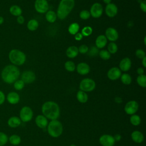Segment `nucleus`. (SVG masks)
Instances as JSON below:
<instances>
[{
	"instance_id": "22",
	"label": "nucleus",
	"mask_w": 146,
	"mask_h": 146,
	"mask_svg": "<svg viewBox=\"0 0 146 146\" xmlns=\"http://www.w3.org/2000/svg\"><path fill=\"white\" fill-rule=\"evenodd\" d=\"M66 54L69 58H74L79 54L78 48L75 46H71L67 48Z\"/></svg>"
},
{
	"instance_id": "10",
	"label": "nucleus",
	"mask_w": 146,
	"mask_h": 146,
	"mask_svg": "<svg viewBox=\"0 0 146 146\" xmlns=\"http://www.w3.org/2000/svg\"><path fill=\"white\" fill-rule=\"evenodd\" d=\"M139 109V104L135 100H130L124 106V111L128 115H133Z\"/></svg>"
},
{
	"instance_id": "1",
	"label": "nucleus",
	"mask_w": 146,
	"mask_h": 146,
	"mask_svg": "<svg viewBox=\"0 0 146 146\" xmlns=\"http://www.w3.org/2000/svg\"><path fill=\"white\" fill-rule=\"evenodd\" d=\"M20 74L19 69L17 66L13 64H9L2 69L1 76L2 80L6 83L12 84L18 79Z\"/></svg>"
},
{
	"instance_id": "9",
	"label": "nucleus",
	"mask_w": 146,
	"mask_h": 146,
	"mask_svg": "<svg viewBox=\"0 0 146 146\" xmlns=\"http://www.w3.org/2000/svg\"><path fill=\"white\" fill-rule=\"evenodd\" d=\"M103 12V7L102 5L98 2L94 3L91 7L90 13L91 17L94 18L100 17Z\"/></svg>"
},
{
	"instance_id": "54",
	"label": "nucleus",
	"mask_w": 146,
	"mask_h": 146,
	"mask_svg": "<svg viewBox=\"0 0 146 146\" xmlns=\"http://www.w3.org/2000/svg\"><path fill=\"white\" fill-rule=\"evenodd\" d=\"M70 146H76V145H75V144H71Z\"/></svg>"
},
{
	"instance_id": "46",
	"label": "nucleus",
	"mask_w": 146,
	"mask_h": 146,
	"mask_svg": "<svg viewBox=\"0 0 146 146\" xmlns=\"http://www.w3.org/2000/svg\"><path fill=\"white\" fill-rule=\"evenodd\" d=\"M83 35L81 33H77L76 34H75V36H74V38H75V39L76 40H78V41H79V40H81L82 39H83Z\"/></svg>"
},
{
	"instance_id": "38",
	"label": "nucleus",
	"mask_w": 146,
	"mask_h": 146,
	"mask_svg": "<svg viewBox=\"0 0 146 146\" xmlns=\"http://www.w3.org/2000/svg\"><path fill=\"white\" fill-rule=\"evenodd\" d=\"M99 48H98L96 46H91L90 48H88L87 54L90 56L92 57L97 55L99 54Z\"/></svg>"
},
{
	"instance_id": "45",
	"label": "nucleus",
	"mask_w": 146,
	"mask_h": 146,
	"mask_svg": "<svg viewBox=\"0 0 146 146\" xmlns=\"http://www.w3.org/2000/svg\"><path fill=\"white\" fill-rule=\"evenodd\" d=\"M5 100V95L2 91L0 90V105L2 104Z\"/></svg>"
},
{
	"instance_id": "37",
	"label": "nucleus",
	"mask_w": 146,
	"mask_h": 146,
	"mask_svg": "<svg viewBox=\"0 0 146 146\" xmlns=\"http://www.w3.org/2000/svg\"><path fill=\"white\" fill-rule=\"evenodd\" d=\"M92 33V29L90 26H85L82 30L81 34L84 36H88Z\"/></svg>"
},
{
	"instance_id": "35",
	"label": "nucleus",
	"mask_w": 146,
	"mask_h": 146,
	"mask_svg": "<svg viewBox=\"0 0 146 146\" xmlns=\"http://www.w3.org/2000/svg\"><path fill=\"white\" fill-rule=\"evenodd\" d=\"M100 57L103 60H108L111 57L110 53L106 50H102L99 52Z\"/></svg>"
},
{
	"instance_id": "18",
	"label": "nucleus",
	"mask_w": 146,
	"mask_h": 146,
	"mask_svg": "<svg viewBox=\"0 0 146 146\" xmlns=\"http://www.w3.org/2000/svg\"><path fill=\"white\" fill-rule=\"evenodd\" d=\"M36 125L40 128L44 129L48 125L47 119L43 115H38L35 119Z\"/></svg>"
},
{
	"instance_id": "14",
	"label": "nucleus",
	"mask_w": 146,
	"mask_h": 146,
	"mask_svg": "<svg viewBox=\"0 0 146 146\" xmlns=\"http://www.w3.org/2000/svg\"><path fill=\"white\" fill-rule=\"evenodd\" d=\"M121 75V70L117 67L111 68L107 72V77L111 80H116L120 78Z\"/></svg>"
},
{
	"instance_id": "41",
	"label": "nucleus",
	"mask_w": 146,
	"mask_h": 146,
	"mask_svg": "<svg viewBox=\"0 0 146 146\" xmlns=\"http://www.w3.org/2000/svg\"><path fill=\"white\" fill-rule=\"evenodd\" d=\"M88 47L86 44H82L78 47V51L80 54H86L88 51Z\"/></svg>"
},
{
	"instance_id": "23",
	"label": "nucleus",
	"mask_w": 146,
	"mask_h": 146,
	"mask_svg": "<svg viewBox=\"0 0 146 146\" xmlns=\"http://www.w3.org/2000/svg\"><path fill=\"white\" fill-rule=\"evenodd\" d=\"M21 124V120L17 116H12L10 117L7 121L8 125L11 128H17Z\"/></svg>"
},
{
	"instance_id": "19",
	"label": "nucleus",
	"mask_w": 146,
	"mask_h": 146,
	"mask_svg": "<svg viewBox=\"0 0 146 146\" xmlns=\"http://www.w3.org/2000/svg\"><path fill=\"white\" fill-rule=\"evenodd\" d=\"M7 100L11 104H16L20 100V96L16 92H10L7 95Z\"/></svg>"
},
{
	"instance_id": "52",
	"label": "nucleus",
	"mask_w": 146,
	"mask_h": 146,
	"mask_svg": "<svg viewBox=\"0 0 146 146\" xmlns=\"http://www.w3.org/2000/svg\"><path fill=\"white\" fill-rule=\"evenodd\" d=\"M111 1L112 0H103V2L104 3H105L106 4H109V3H110L111 2Z\"/></svg>"
},
{
	"instance_id": "50",
	"label": "nucleus",
	"mask_w": 146,
	"mask_h": 146,
	"mask_svg": "<svg viewBox=\"0 0 146 146\" xmlns=\"http://www.w3.org/2000/svg\"><path fill=\"white\" fill-rule=\"evenodd\" d=\"M142 65L144 67H146V56L142 59Z\"/></svg>"
},
{
	"instance_id": "6",
	"label": "nucleus",
	"mask_w": 146,
	"mask_h": 146,
	"mask_svg": "<svg viewBox=\"0 0 146 146\" xmlns=\"http://www.w3.org/2000/svg\"><path fill=\"white\" fill-rule=\"evenodd\" d=\"M96 83L95 81L91 78H84L81 80L79 84L80 90L85 92H91L95 90Z\"/></svg>"
},
{
	"instance_id": "3",
	"label": "nucleus",
	"mask_w": 146,
	"mask_h": 146,
	"mask_svg": "<svg viewBox=\"0 0 146 146\" xmlns=\"http://www.w3.org/2000/svg\"><path fill=\"white\" fill-rule=\"evenodd\" d=\"M75 5V0H61L58 5L56 16L59 19H65L71 13Z\"/></svg>"
},
{
	"instance_id": "55",
	"label": "nucleus",
	"mask_w": 146,
	"mask_h": 146,
	"mask_svg": "<svg viewBox=\"0 0 146 146\" xmlns=\"http://www.w3.org/2000/svg\"><path fill=\"white\" fill-rule=\"evenodd\" d=\"M47 1H50V0H47Z\"/></svg>"
},
{
	"instance_id": "33",
	"label": "nucleus",
	"mask_w": 146,
	"mask_h": 146,
	"mask_svg": "<svg viewBox=\"0 0 146 146\" xmlns=\"http://www.w3.org/2000/svg\"><path fill=\"white\" fill-rule=\"evenodd\" d=\"M64 68L69 72H73L76 69V66L72 61L68 60L64 63Z\"/></svg>"
},
{
	"instance_id": "47",
	"label": "nucleus",
	"mask_w": 146,
	"mask_h": 146,
	"mask_svg": "<svg viewBox=\"0 0 146 146\" xmlns=\"http://www.w3.org/2000/svg\"><path fill=\"white\" fill-rule=\"evenodd\" d=\"M136 72H137V73L139 75H143V74H144V70L143 68H142V67H139V68L137 69Z\"/></svg>"
},
{
	"instance_id": "34",
	"label": "nucleus",
	"mask_w": 146,
	"mask_h": 146,
	"mask_svg": "<svg viewBox=\"0 0 146 146\" xmlns=\"http://www.w3.org/2000/svg\"><path fill=\"white\" fill-rule=\"evenodd\" d=\"M107 49H108L107 51L110 53V54H115L117 51L118 47L117 44L115 42H111L108 44Z\"/></svg>"
},
{
	"instance_id": "28",
	"label": "nucleus",
	"mask_w": 146,
	"mask_h": 146,
	"mask_svg": "<svg viewBox=\"0 0 146 146\" xmlns=\"http://www.w3.org/2000/svg\"><path fill=\"white\" fill-rule=\"evenodd\" d=\"M80 29L79 25L76 22H74L70 24L68 27V31L70 34L72 35H75L78 33Z\"/></svg>"
},
{
	"instance_id": "11",
	"label": "nucleus",
	"mask_w": 146,
	"mask_h": 146,
	"mask_svg": "<svg viewBox=\"0 0 146 146\" xmlns=\"http://www.w3.org/2000/svg\"><path fill=\"white\" fill-rule=\"evenodd\" d=\"M36 79L35 74L31 70H26L23 71L21 74V80L27 84L34 82Z\"/></svg>"
},
{
	"instance_id": "51",
	"label": "nucleus",
	"mask_w": 146,
	"mask_h": 146,
	"mask_svg": "<svg viewBox=\"0 0 146 146\" xmlns=\"http://www.w3.org/2000/svg\"><path fill=\"white\" fill-rule=\"evenodd\" d=\"M4 22V18L3 17L0 16V25H1L2 24H3Z\"/></svg>"
},
{
	"instance_id": "43",
	"label": "nucleus",
	"mask_w": 146,
	"mask_h": 146,
	"mask_svg": "<svg viewBox=\"0 0 146 146\" xmlns=\"http://www.w3.org/2000/svg\"><path fill=\"white\" fill-rule=\"evenodd\" d=\"M140 8L144 12H146V1L145 0L141 1L140 3Z\"/></svg>"
},
{
	"instance_id": "44",
	"label": "nucleus",
	"mask_w": 146,
	"mask_h": 146,
	"mask_svg": "<svg viewBox=\"0 0 146 146\" xmlns=\"http://www.w3.org/2000/svg\"><path fill=\"white\" fill-rule=\"evenodd\" d=\"M17 22L19 25H22L25 22V18L22 15H19L17 17Z\"/></svg>"
},
{
	"instance_id": "32",
	"label": "nucleus",
	"mask_w": 146,
	"mask_h": 146,
	"mask_svg": "<svg viewBox=\"0 0 146 146\" xmlns=\"http://www.w3.org/2000/svg\"><path fill=\"white\" fill-rule=\"evenodd\" d=\"M136 82L139 86L145 88L146 87V76L144 74L140 75L137 77Z\"/></svg>"
},
{
	"instance_id": "15",
	"label": "nucleus",
	"mask_w": 146,
	"mask_h": 146,
	"mask_svg": "<svg viewBox=\"0 0 146 146\" xmlns=\"http://www.w3.org/2000/svg\"><path fill=\"white\" fill-rule=\"evenodd\" d=\"M105 12L108 17L113 18L115 17L117 14L118 8L115 4L110 3L106 5L105 8Z\"/></svg>"
},
{
	"instance_id": "29",
	"label": "nucleus",
	"mask_w": 146,
	"mask_h": 146,
	"mask_svg": "<svg viewBox=\"0 0 146 146\" xmlns=\"http://www.w3.org/2000/svg\"><path fill=\"white\" fill-rule=\"evenodd\" d=\"M120 79L122 83L125 85H129L132 82V78L131 75L127 73H124L121 74L120 76Z\"/></svg>"
},
{
	"instance_id": "42",
	"label": "nucleus",
	"mask_w": 146,
	"mask_h": 146,
	"mask_svg": "<svg viewBox=\"0 0 146 146\" xmlns=\"http://www.w3.org/2000/svg\"><path fill=\"white\" fill-rule=\"evenodd\" d=\"M135 55L137 58L142 59L145 56V52L141 49H137L135 52Z\"/></svg>"
},
{
	"instance_id": "25",
	"label": "nucleus",
	"mask_w": 146,
	"mask_h": 146,
	"mask_svg": "<svg viewBox=\"0 0 146 146\" xmlns=\"http://www.w3.org/2000/svg\"><path fill=\"white\" fill-rule=\"evenodd\" d=\"M45 18L47 22L50 23H54L56 21L57 18L56 14L53 10H48L46 13Z\"/></svg>"
},
{
	"instance_id": "8",
	"label": "nucleus",
	"mask_w": 146,
	"mask_h": 146,
	"mask_svg": "<svg viewBox=\"0 0 146 146\" xmlns=\"http://www.w3.org/2000/svg\"><path fill=\"white\" fill-rule=\"evenodd\" d=\"M34 8L36 12L44 14L48 10L49 5L47 0H35Z\"/></svg>"
},
{
	"instance_id": "30",
	"label": "nucleus",
	"mask_w": 146,
	"mask_h": 146,
	"mask_svg": "<svg viewBox=\"0 0 146 146\" xmlns=\"http://www.w3.org/2000/svg\"><path fill=\"white\" fill-rule=\"evenodd\" d=\"M9 142L13 145H18L21 142V138L17 135H12L9 139Z\"/></svg>"
},
{
	"instance_id": "21",
	"label": "nucleus",
	"mask_w": 146,
	"mask_h": 146,
	"mask_svg": "<svg viewBox=\"0 0 146 146\" xmlns=\"http://www.w3.org/2000/svg\"><path fill=\"white\" fill-rule=\"evenodd\" d=\"M131 139L136 143H141L144 140V135L139 131H134L131 133Z\"/></svg>"
},
{
	"instance_id": "24",
	"label": "nucleus",
	"mask_w": 146,
	"mask_h": 146,
	"mask_svg": "<svg viewBox=\"0 0 146 146\" xmlns=\"http://www.w3.org/2000/svg\"><path fill=\"white\" fill-rule=\"evenodd\" d=\"M9 12L12 15L17 17L22 15V10L21 8V7L19 6L18 5H14L10 7Z\"/></svg>"
},
{
	"instance_id": "7",
	"label": "nucleus",
	"mask_w": 146,
	"mask_h": 146,
	"mask_svg": "<svg viewBox=\"0 0 146 146\" xmlns=\"http://www.w3.org/2000/svg\"><path fill=\"white\" fill-rule=\"evenodd\" d=\"M33 116V111L32 109L28 107L25 106L22 107L20 111L19 118L23 122L30 121Z\"/></svg>"
},
{
	"instance_id": "39",
	"label": "nucleus",
	"mask_w": 146,
	"mask_h": 146,
	"mask_svg": "<svg viewBox=\"0 0 146 146\" xmlns=\"http://www.w3.org/2000/svg\"><path fill=\"white\" fill-rule=\"evenodd\" d=\"M8 136L2 132H0V146L5 145L8 141Z\"/></svg>"
},
{
	"instance_id": "26",
	"label": "nucleus",
	"mask_w": 146,
	"mask_h": 146,
	"mask_svg": "<svg viewBox=\"0 0 146 146\" xmlns=\"http://www.w3.org/2000/svg\"><path fill=\"white\" fill-rule=\"evenodd\" d=\"M76 99L80 103H85L87 102L88 97L86 92L79 90L77 92L76 94Z\"/></svg>"
},
{
	"instance_id": "12",
	"label": "nucleus",
	"mask_w": 146,
	"mask_h": 146,
	"mask_svg": "<svg viewBox=\"0 0 146 146\" xmlns=\"http://www.w3.org/2000/svg\"><path fill=\"white\" fill-rule=\"evenodd\" d=\"M115 142L113 136L111 135L104 134L99 138V143L102 146H113Z\"/></svg>"
},
{
	"instance_id": "49",
	"label": "nucleus",
	"mask_w": 146,
	"mask_h": 146,
	"mask_svg": "<svg viewBox=\"0 0 146 146\" xmlns=\"http://www.w3.org/2000/svg\"><path fill=\"white\" fill-rule=\"evenodd\" d=\"M114 101H115L116 103H117V104H120V103H121L123 102L121 98V97H119V96H116V97H115V99H114Z\"/></svg>"
},
{
	"instance_id": "4",
	"label": "nucleus",
	"mask_w": 146,
	"mask_h": 146,
	"mask_svg": "<svg viewBox=\"0 0 146 146\" xmlns=\"http://www.w3.org/2000/svg\"><path fill=\"white\" fill-rule=\"evenodd\" d=\"M9 59L11 64L16 66H21L25 63L26 56L23 51L18 49H13L9 53Z\"/></svg>"
},
{
	"instance_id": "20",
	"label": "nucleus",
	"mask_w": 146,
	"mask_h": 146,
	"mask_svg": "<svg viewBox=\"0 0 146 146\" xmlns=\"http://www.w3.org/2000/svg\"><path fill=\"white\" fill-rule=\"evenodd\" d=\"M107 43V39L104 35H99L95 40V46L98 48H104Z\"/></svg>"
},
{
	"instance_id": "40",
	"label": "nucleus",
	"mask_w": 146,
	"mask_h": 146,
	"mask_svg": "<svg viewBox=\"0 0 146 146\" xmlns=\"http://www.w3.org/2000/svg\"><path fill=\"white\" fill-rule=\"evenodd\" d=\"M79 17L82 19L86 20V19H88L91 17V15L89 11L87 10H83L80 12Z\"/></svg>"
},
{
	"instance_id": "2",
	"label": "nucleus",
	"mask_w": 146,
	"mask_h": 146,
	"mask_svg": "<svg viewBox=\"0 0 146 146\" xmlns=\"http://www.w3.org/2000/svg\"><path fill=\"white\" fill-rule=\"evenodd\" d=\"M42 112L43 115L51 120H56L60 115L59 107L53 101L44 102L42 106Z\"/></svg>"
},
{
	"instance_id": "48",
	"label": "nucleus",
	"mask_w": 146,
	"mask_h": 146,
	"mask_svg": "<svg viewBox=\"0 0 146 146\" xmlns=\"http://www.w3.org/2000/svg\"><path fill=\"white\" fill-rule=\"evenodd\" d=\"M113 138H114L115 141H119L121 140V136L120 134L117 133V134H116L113 136Z\"/></svg>"
},
{
	"instance_id": "27",
	"label": "nucleus",
	"mask_w": 146,
	"mask_h": 146,
	"mask_svg": "<svg viewBox=\"0 0 146 146\" xmlns=\"http://www.w3.org/2000/svg\"><path fill=\"white\" fill-rule=\"evenodd\" d=\"M39 26L38 22L35 19H31L29 20L27 24V27L28 30L31 31H35Z\"/></svg>"
},
{
	"instance_id": "53",
	"label": "nucleus",
	"mask_w": 146,
	"mask_h": 146,
	"mask_svg": "<svg viewBox=\"0 0 146 146\" xmlns=\"http://www.w3.org/2000/svg\"><path fill=\"white\" fill-rule=\"evenodd\" d=\"M145 40H146V36H144V44H145V45L146 44Z\"/></svg>"
},
{
	"instance_id": "13",
	"label": "nucleus",
	"mask_w": 146,
	"mask_h": 146,
	"mask_svg": "<svg viewBox=\"0 0 146 146\" xmlns=\"http://www.w3.org/2000/svg\"><path fill=\"white\" fill-rule=\"evenodd\" d=\"M105 36L111 42H115L119 38V33L113 27H108L105 31Z\"/></svg>"
},
{
	"instance_id": "5",
	"label": "nucleus",
	"mask_w": 146,
	"mask_h": 146,
	"mask_svg": "<svg viewBox=\"0 0 146 146\" xmlns=\"http://www.w3.org/2000/svg\"><path fill=\"white\" fill-rule=\"evenodd\" d=\"M63 127L62 124L59 120H52L47 125V132L52 137H59L63 132Z\"/></svg>"
},
{
	"instance_id": "31",
	"label": "nucleus",
	"mask_w": 146,
	"mask_h": 146,
	"mask_svg": "<svg viewBox=\"0 0 146 146\" xmlns=\"http://www.w3.org/2000/svg\"><path fill=\"white\" fill-rule=\"evenodd\" d=\"M129 120H130V123L134 126H137L141 123L140 117L136 114L132 115L130 117Z\"/></svg>"
},
{
	"instance_id": "16",
	"label": "nucleus",
	"mask_w": 146,
	"mask_h": 146,
	"mask_svg": "<svg viewBox=\"0 0 146 146\" xmlns=\"http://www.w3.org/2000/svg\"><path fill=\"white\" fill-rule=\"evenodd\" d=\"M132 62L130 58L128 57L124 58L122 59L119 63V69L121 71L127 72L128 71L131 67Z\"/></svg>"
},
{
	"instance_id": "36",
	"label": "nucleus",
	"mask_w": 146,
	"mask_h": 146,
	"mask_svg": "<svg viewBox=\"0 0 146 146\" xmlns=\"http://www.w3.org/2000/svg\"><path fill=\"white\" fill-rule=\"evenodd\" d=\"M25 83L21 79H18L14 83V87L16 90H22L25 87Z\"/></svg>"
},
{
	"instance_id": "17",
	"label": "nucleus",
	"mask_w": 146,
	"mask_h": 146,
	"mask_svg": "<svg viewBox=\"0 0 146 146\" xmlns=\"http://www.w3.org/2000/svg\"><path fill=\"white\" fill-rule=\"evenodd\" d=\"M76 69L78 73L82 75H87L90 71V66L84 62H81L78 64L76 66Z\"/></svg>"
}]
</instances>
